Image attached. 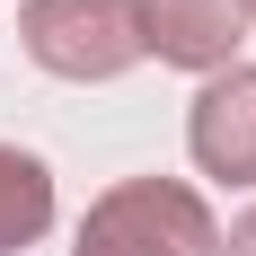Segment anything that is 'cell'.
Instances as JSON below:
<instances>
[{"instance_id": "6da1fadb", "label": "cell", "mask_w": 256, "mask_h": 256, "mask_svg": "<svg viewBox=\"0 0 256 256\" xmlns=\"http://www.w3.org/2000/svg\"><path fill=\"white\" fill-rule=\"evenodd\" d=\"M71 256H221V221L177 177H124L88 204Z\"/></svg>"}, {"instance_id": "7a4b0ae2", "label": "cell", "mask_w": 256, "mask_h": 256, "mask_svg": "<svg viewBox=\"0 0 256 256\" xmlns=\"http://www.w3.org/2000/svg\"><path fill=\"white\" fill-rule=\"evenodd\" d=\"M18 44L53 80H124L142 62V0H26Z\"/></svg>"}, {"instance_id": "3957f363", "label": "cell", "mask_w": 256, "mask_h": 256, "mask_svg": "<svg viewBox=\"0 0 256 256\" xmlns=\"http://www.w3.org/2000/svg\"><path fill=\"white\" fill-rule=\"evenodd\" d=\"M186 150L221 186H256V62L212 71L186 106Z\"/></svg>"}, {"instance_id": "277c9868", "label": "cell", "mask_w": 256, "mask_h": 256, "mask_svg": "<svg viewBox=\"0 0 256 256\" xmlns=\"http://www.w3.org/2000/svg\"><path fill=\"white\" fill-rule=\"evenodd\" d=\"M142 44L168 71H230L248 44V0H142Z\"/></svg>"}, {"instance_id": "5b68a950", "label": "cell", "mask_w": 256, "mask_h": 256, "mask_svg": "<svg viewBox=\"0 0 256 256\" xmlns=\"http://www.w3.org/2000/svg\"><path fill=\"white\" fill-rule=\"evenodd\" d=\"M53 230V168L18 142H0V256L36 248Z\"/></svg>"}, {"instance_id": "8992f818", "label": "cell", "mask_w": 256, "mask_h": 256, "mask_svg": "<svg viewBox=\"0 0 256 256\" xmlns=\"http://www.w3.org/2000/svg\"><path fill=\"white\" fill-rule=\"evenodd\" d=\"M221 256H256V212H238L230 238H221Z\"/></svg>"}, {"instance_id": "52a82bcc", "label": "cell", "mask_w": 256, "mask_h": 256, "mask_svg": "<svg viewBox=\"0 0 256 256\" xmlns=\"http://www.w3.org/2000/svg\"><path fill=\"white\" fill-rule=\"evenodd\" d=\"M248 18H256V0H248Z\"/></svg>"}]
</instances>
